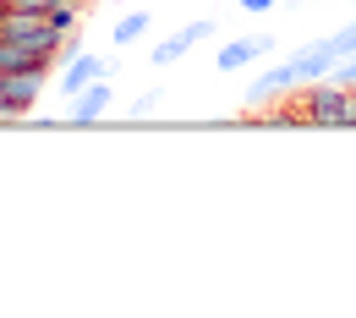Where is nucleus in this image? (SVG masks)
Wrapping results in <instances>:
<instances>
[{
  "label": "nucleus",
  "instance_id": "7",
  "mask_svg": "<svg viewBox=\"0 0 356 318\" xmlns=\"http://www.w3.org/2000/svg\"><path fill=\"white\" fill-rule=\"evenodd\" d=\"M0 72H22V77H44L55 72V55H39V49L28 45H11V39H0Z\"/></svg>",
  "mask_w": 356,
  "mask_h": 318
},
{
  "label": "nucleus",
  "instance_id": "1",
  "mask_svg": "<svg viewBox=\"0 0 356 318\" xmlns=\"http://www.w3.org/2000/svg\"><path fill=\"white\" fill-rule=\"evenodd\" d=\"M302 110L307 127H356V88L323 77V83H302V93L291 99Z\"/></svg>",
  "mask_w": 356,
  "mask_h": 318
},
{
  "label": "nucleus",
  "instance_id": "11",
  "mask_svg": "<svg viewBox=\"0 0 356 318\" xmlns=\"http://www.w3.org/2000/svg\"><path fill=\"white\" fill-rule=\"evenodd\" d=\"M159 104H165V93H159V88H143V93L132 99V121H143V116H154Z\"/></svg>",
  "mask_w": 356,
  "mask_h": 318
},
{
  "label": "nucleus",
  "instance_id": "6",
  "mask_svg": "<svg viewBox=\"0 0 356 318\" xmlns=\"http://www.w3.org/2000/svg\"><path fill=\"white\" fill-rule=\"evenodd\" d=\"M291 88H302V83H296V66H291V61H274L268 72H258V77H252V88H247V104H252V110H264L268 99H285Z\"/></svg>",
  "mask_w": 356,
  "mask_h": 318
},
{
  "label": "nucleus",
  "instance_id": "9",
  "mask_svg": "<svg viewBox=\"0 0 356 318\" xmlns=\"http://www.w3.org/2000/svg\"><path fill=\"white\" fill-rule=\"evenodd\" d=\"M99 77H104V61H99V55H72V61L55 72V88L72 99V93H83L88 83H99Z\"/></svg>",
  "mask_w": 356,
  "mask_h": 318
},
{
  "label": "nucleus",
  "instance_id": "5",
  "mask_svg": "<svg viewBox=\"0 0 356 318\" xmlns=\"http://www.w3.org/2000/svg\"><path fill=\"white\" fill-rule=\"evenodd\" d=\"M203 39H214V22H209V17H197V22H186V28H176L170 39H159L148 61H154V66H176L181 55H192V45H203Z\"/></svg>",
  "mask_w": 356,
  "mask_h": 318
},
{
  "label": "nucleus",
  "instance_id": "2",
  "mask_svg": "<svg viewBox=\"0 0 356 318\" xmlns=\"http://www.w3.org/2000/svg\"><path fill=\"white\" fill-rule=\"evenodd\" d=\"M356 49V17L346 28H334L329 39H318V45H302L291 55V66H296V83H323V77H334V66L346 61Z\"/></svg>",
  "mask_w": 356,
  "mask_h": 318
},
{
  "label": "nucleus",
  "instance_id": "8",
  "mask_svg": "<svg viewBox=\"0 0 356 318\" xmlns=\"http://www.w3.org/2000/svg\"><path fill=\"white\" fill-rule=\"evenodd\" d=\"M110 104H115V93H110V77H99V83H88L83 93H72V110H66V116H72V127H93V121H99Z\"/></svg>",
  "mask_w": 356,
  "mask_h": 318
},
{
  "label": "nucleus",
  "instance_id": "3",
  "mask_svg": "<svg viewBox=\"0 0 356 318\" xmlns=\"http://www.w3.org/2000/svg\"><path fill=\"white\" fill-rule=\"evenodd\" d=\"M44 77H22V72H0V121H17L39 104Z\"/></svg>",
  "mask_w": 356,
  "mask_h": 318
},
{
  "label": "nucleus",
  "instance_id": "13",
  "mask_svg": "<svg viewBox=\"0 0 356 318\" xmlns=\"http://www.w3.org/2000/svg\"><path fill=\"white\" fill-rule=\"evenodd\" d=\"M236 6H241V11H247V17H268V11H274V6H280V0H236Z\"/></svg>",
  "mask_w": 356,
  "mask_h": 318
},
{
  "label": "nucleus",
  "instance_id": "14",
  "mask_svg": "<svg viewBox=\"0 0 356 318\" xmlns=\"http://www.w3.org/2000/svg\"><path fill=\"white\" fill-rule=\"evenodd\" d=\"M6 17H11V6H6V0H0V22H6Z\"/></svg>",
  "mask_w": 356,
  "mask_h": 318
},
{
  "label": "nucleus",
  "instance_id": "4",
  "mask_svg": "<svg viewBox=\"0 0 356 318\" xmlns=\"http://www.w3.org/2000/svg\"><path fill=\"white\" fill-rule=\"evenodd\" d=\"M264 55H274V39H268V33H241V39L220 45V55H214V72H220V77H230V72H241V66L264 61Z\"/></svg>",
  "mask_w": 356,
  "mask_h": 318
},
{
  "label": "nucleus",
  "instance_id": "12",
  "mask_svg": "<svg viewBox=\"0 0 356 318\" xmlns=\"http://www.w3.org/2000/svg\"><path fill=\"white\" fill-rule=\"evenodd\" d=\"M334 83H346V88H356V49L346 55V61H340V66H334Z\"/></svg>",
  "mask_w": 356,
  "mask_h": 318
},
{
  "label": "nucleus",
  "instance_id": "10",
  "mask_svg": "<svg viewBox=\"0 0 356 318\" xmlns=\"http://www.w3.org/2000/svg\"><path fill=\"white\" fill-rule=\"evenodd\" d=\"M148 28H154V11H127V17L110 28V39H115V45H137Z\"/></svg>",
  "mask_w": 356,
  "mask_h": 318
}]
</instances>
